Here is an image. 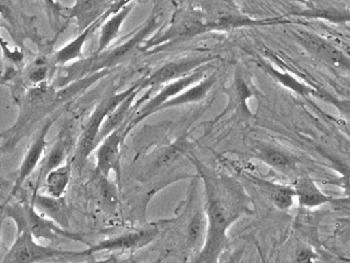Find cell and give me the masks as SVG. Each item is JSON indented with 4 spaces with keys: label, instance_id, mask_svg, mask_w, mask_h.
Returning a JSON list of instances; mask_svg holds the SVG:
<instances>
[{
    "label": "cell",
    "instance_id": "1",
    "mask_svg": "<svg viewBox=\"0 0 350 263\" xmlns=\"http://www.w3.org/2000/svg\"><path fill=\"white\" fill-rule=\"evenodd\" d=\"M204 184L206 234L198 262H217L228 245L229 228L253 212L251 197L239 181L216 172L191 158Z\"/></svg>",
    "mask_w": 350,
    "mask_h": 263
},
{
    "label": "cell",
    "instance_id": "2",
    "mask_svg": "<svg viewBox=\"0 0 350 263\" xmlns=\"http://www.w3.org/2000/svg\"><path fill=\"white\" fill-rule=\"evenodd\" d=\"M5 216L14 220L17 230H27L38 240L58 242L61 238L75 240L88 244L81 234H72L50 218L40 214L33 203H16L5 208Z\"/></svg>",
    "mask_w": 350,
    "mask_h": 263
},
{
    "label": "cell",
    "instance_id": "3",
    "mask_svg": "<svg viewBox=\"0 0 350 263\" xmlns=\"http://www.w3.org/2000/svg\"><path fill=\"white\" fill-rule=\"evenodd\" d=\"M142 86V82L136 84L132 88L124 90V92H118L114 96L109 97L105 99L103 102L98 105L97 108L94 111L92 114L91 119H90L88 125H85L83 134L79 137V142H77V152H75V162L79 166V170L83 168L85 162H87L88 158L90 154L93 152V150L97 147L99 144L100 132H101L102 127H103L104 121H106L110 113L124 100L128 98L132 92L138 90Z\"/></svg>",
    "mask_w": 350,
    "mask_h": 263
},
{
    "label": "cell",
    "instance_id": "4",
    "mask_svg": "<svg viewBox=\"0 0 350 263\" xmlns=\"http://www.w3.org/2000/svg\"><path fill=\"white\" fill-rule=\"evenodd\" d=\"M38 238L27 230H18V236L7 254L1 259V263L38 262L50 260L56 257L79 256L81 252L61 251L53 247L44 246Z\"/></svg>",
    "mask_w": 350,
    "mask_h": 263
},
{
    "label": "cell",
    "instance_id": "5",
    "mask_svg": "<svg viewBox=\"0 0 350 263\" xmlns=\"http://www.w3.org/2000/svg\"><path fill=\"white\" fill-rule=\"evenodd\" d=\"M301 47L319 63L338 73H350V57L327 39L307 31L295 32Z\"/></svg>",
    "mask_w": 350,
    "mask_h": 263
},
{
    "label": "cell",
    "instance_id": "6",
    "mask_svg": "<svg viewBox=\"0 0 350 263\" xmlns=\"http://www.w3.org/2000/svg\"><path fill=\"white\" fill-rule=\"evenodd\" d=\"M208 32H212V31L206 22V16L196 14H184L181 18H176L170 25L169 28L163 31V34L150 39L149 42L147 41L143 49L148 51L154 47L179 42V41L186 40Z\"/></svg>",
    "mask_w": 350,
    "mask_h": 263
},
{
    "label": "cell",
    "instance_id": "7",
    "mask_svg": "<svg viewBox=\"0 0 350 263\" xmlns=\"http://www.w3.org/2000/svg\"><path fill=\"white\" fill-rule=\"evenodd\" d=\"M204 67L206 66H202V67L198 68L196 71L191 72V73L184 76V77L174 80V82H169V84H165V86L154 97H152L146 104L143 105L142 108L135 114V117L131 121L129 127H134L137 123L142 121L143 119L150 116L152 113L161 110V107L165 103H167V101L181 94L186 88L193 86L196 82H200L202 78L206 77V75H204L206 74V68Z\"/></svg>",
    "mask_w": 350,
    "mask_h": 263
},
{
    "label": "cell",
    "instance_id": "8",
    "mask_svg": "<svg viewBox=\"0 0 350 263\" xmlns=\"http://www.w3.org/2000/svg\"><path fill=\"white\" fill-rule=\"evenodd\" d=\"M159 234L155 227L143 228L120 234L114 238L101 240L95 245H90L88 250L83 251V256L98 252H113V251L136 250L150 244Z\"/></svg>",
    "mask_w": 350,
    "mask_h": 263
},
{
    "label": "cell",
    "instance_id": "9",
    "mask_svg": "<svg viewBox=\"0 0 350 263\" xmlns=\"http://www.w3.org/2000/svg\"><path fill=\"white\" fill-rule=\"evenodd\" d=\"M213 59L215 58L202 55V57L190 58V59L185 58V59L165 64L142 82L143 88H148V86L154 88V86H163V84L179 79V78L184 77L191 72L196 71L198 68L206 65Z\"/></svg>",
    "mask_w": 350,
    "mask_h": 263
},
{
    "label": "cell",
    "instance_id": "10",
    "mask_svg": "<svg viewBox=\"0 0 350 263\" xmlns=\"http://www.w3.org/2000/svg\"><path fill=\"white\" fill-rule=\"evenodd\" d=\"M126 131V129L122 127L114 129L100 142L99 146H97L96 166L98 172L104 178H109L111 172L116 173L120 176V146Z\"/></svg>",
    "mask_w": 350,
    "mask_h": 263
},
{
    "label": "cell",
    "instance_id": "11",
    "mask_svg": "<svg viewBox=\"0 0 350 263\" xmlns=\"http://www.w3.org/2000/svg\"><path fill=\"white\" fill-rule=\"evenodd\" d=\"M161 24V16L159 14H152L150 18H147L146 22L135 32V34L130 39L118 45L116 49L110 51L101 61L98 63L96 69H107L109 67L118 65L120 62L124 61V58L130 55L131 51H134L138 45L144 42L147 37L157 30V27Z\"/></svg>",
    "mask_w": 350,
    "mask_h": 263
},
{
    "label": "cell",
    "instance_id": "12",
    "mask_svg": "<svg viewBox=\"0 0 350 263\" xmlns=\"http://www.w3.org/2000/svg\"><path fill=\"white\" fill-rule=\"evenodd\" d=\"M254 158L282 175L292 174L298 168V158L294 154L271 144H256Z\"/></svg>",
    "mask_w": 350,
    "mask_h": 263
},
{
    "label": "cell",
    "instance_id": "13",
    "mask_svg": "<svg viewBox=\"0 0 350 263\" xmlns=\"http://www.w3.org/2000/svg\"><path fill=\"white\" fill-rule=\"evenodd\" d=\"M293 187H294L299 205L304 209H317L336 201L334 197L321 190V187L308 173H302L299 175L295 179Z\"/></svg>",
    "mask_w": 350,
    "mask_h": 263
},
{
    "label": "cell",
    "instance_id": "14",
    "mask_svg": "<svg viewBox=\"0 0 350 263\" xmlns=\"http://www.w3.org/2000/svg\"><path fill=\"white\" fill-rule=\"evenodd\" d=\"M54 119L48 121L44 127L40 129L38 133V137L34 140L33 143L30 146L28 151L26 152L24 160H22L21 166H20L19 171H18L17 179H16L15 186H14L13 193L17 192L22 185L24 184L28 177L33 173V171L40 166V162L42 160L44 150H46V136L50 132L51 127H52Z\"/></svg>",
    "mask_w": 350,
    "mask_h": 263
},
{
    "label": "cell",
    "instance_id": "15",
    "mask_svg": "<svg viewBox=\"0 0 350 263\" xmlns=\"http://www.w3.org/2000/svg\"><path fill=\"white\" fill-rule=\"evenodd\" d=\"M249 178L259 189L264 197H266L276 209L280 211H288L294 205L296 193H295L294 187L291 185L266 180L254 175H249Z\"/></svg>",
    "mask_w": 350,
    "mask_h": 263
},
{
    "label": "cell",
    "instance_id": "16",
    "mask_svg": "<svg viewBox=\"0 0 350 263\" xmlns=\"http://www.w3.org/2000/svg\"><path fill=\"white\" fill-rule=\"evenodd\" d=\"M260 67H261L272 79L276 80L278 84H282V86L288 88L291 92L299 95V96L305 97V98H307V97H317V98H321V95H323L321 90H317V88H312V86L300 82V80L297 79L293 74H291L290 72L282 71V70L278 69V68L274 67L273 65H271V64L266 61L260 62Z\"/></svg>",
    "mask_w": 350,
    "mask_h": 263
},
{
    "label": "cell",
    "instance_id": "17",
    "mask_svg": "<svg viewBox=\"0 0 350 263\" xmlns=\"http://www.w3.org/2000/svg\"><path fill=\"white\" fill-rule=\"evenodd\" d=\"M134 2L124 6L118 12L110 14L108 18H104L100 30L99 42H98L97 53H103L120 34L122 25L134 10Z\"/></svg>",
    "mask_w": 350,
    "mask_h": 263
},
{
    "label": "cell",
    "instance_id": "18",
    "mask_svg": "<svg viewBox=\"0 0 350 263\" xmlns=\"http://www.w3.org/2000/svg\"><path fill=\"white\" fill-rule=\"evenodd\" d=\"M217 82L216 73L211 74L206 77L202 78L200 82H196L193 86H189L185 90L174 97L171 100L161 107V110L167 108H173V107L183 106V105L192 104V103H198L204 100L208 92H211Z\"/></svg>",
    "mask_w": 350,
    "mask_h": 263
},
{
    "label": "cell",
    "instance_id": "19",
    "mask_svg": "<svg viewBox=\"0 0 350 263\" xmlns=\"http://www.w3.org/2000/svg\"><path fill=\"white\" fill-rule=\"evenodd\" d=\"M32 203L40 214L50 218L62 227L69 225L68 212H67L66 203L63 197H55L50 195H42L36 193L32 199Z\"/></svg>",
    "mask_w": 350,
    "mask_h": 263
},
{
    "label": "cell",
    "instance_id": "20",
    "mask_svg": "<svg viewBox=\"0 0 350 263\" xmlns=\"http://www.w3.org/2000/svg\"><path fill=\"white\" fill-rule=\"evenodd\" d=\"M254 96L253 90L250 88L249 84L245 82V77L241 72L235 73L234 82L229 92V103L225 112L230 110L241 113V116L251 118L253 116L251 109L249 108L250 99Z\"/></svg>",
    "mask_w": 350,
    "mask_h": 263
},
{
    "label": "cell",
    "instance_id": "21",
    "mask_svg": "<svg viewBox=\"0 0 350 263\" xmlns=\"http://www.w3.org/2000/svg\"><path fill=\"white\" fill-rule=\"evenodd\" d=\"M104 18H100L96 22L92 23L89 26L83 29V32L75 37L70 42L67 43L66 45L59 49L56 53V63L59 65H65L69 62L75 61V60L83 59V47H85V42L89 39L90 35L97 29L98 26L103 23Z\"/></svg>",
    "mask_w": 350,
    "mask_h": 263
},
{
    "label": "cell",
    "instance_id": "22",
    "mask_svg": "<svg viewBox=\"0 0 350 263\" xmlns=\"http://www.w3.org/2000/svg\"><path fill=\"white\" fill-rule=\"evenodd\" d=\"M109 0H77L71 8L70 16L85 27L96 22L109 10Z\"/></svg>",
    "mask_w": 350,
    "mask_h": 263
},
{
    "label": "cell",
    "instance_id": "23",
    "mask_svg": "<svg viewBox=\"0 0 350 263\" xmlns=\"http://www.w3.org/2000/svg\"><path fill=\"white\" fill-rule=\"evenodd\" d=\"M71 174H72V162H66L59 168L51 171L44 181L46 195L55 197H64L67 187L70 183Z\"/></svg>",
    "mask_w": 350,
    "mask_h": 263
},
{
    "label": "cell",
    "instance_id": "24",
    "mask_svg": "<svg viewBox=\"0 0 350 263\" xmlns=\"http://www.w3.org/2000/svg\"><path fill=\"white\" fill-rule=\"evenodd\" d=\"M143 86L139 88L138 90H135L134 92L130 95L128 98L124 99L111 113H110L109 116L106 118V121H104L103 127H102L101 132H100L99 136V143L106 137V136L109 135L111 132H113L114 129H118V127H122V123H124V119L126 117L130 114L131 109H132L133 102H134L135 98H136L137 95L140 92V90H142Z\"/></svg>",
    "mask_w": 350,
    "mask_h": 263
},
{
    "label": "cell",
    "instance_id": "25",
    "mask_svg": "<svg viewBox=\"0 0 350 263\" xmlns=\"http://www.w3.org/2000/svg\"><path fill=\"white\" fill-rule=\"evenodd\" d=\"M67 158V148L66 144L63 139L57 142L56 145L52 148L50 153L44 158L42 162V166H40V175H38V182H36V189L38 190L40 188V185L44 183V178L51 171L59 168L63 164L66 162Z\"/></svg>",
    "mask_w": 350,
    "mask_h": 263
},
{
    "label": "cell",
    "instance_id": "26",
    "mask_svg": "<svg viewBox=\"0 0 350 263\" xmlns=\"http://www.w3.org/2000/svg\"><path fill=\"white\" fill-rule=\"evenodd\" d=\"M298 16L304 18H321L335 24L350 23V10L336 8H309L299 12Z\"/></svg>",
    "mask_w": 350,
    "mask_h": 263
},
{
    "label": "cell",
    "instance_id": "27",
    "mask_svg": "<svg viewBox=\"0 0 350 263\" xmlns=\"http://www.w3.org/2000/svg\"><path fill=\"white\" fill-rule=\"evenodd\" d=\"M206 234V217L202 213H196L192 218L191 222L188 228V236H189L190 244L196 246L202 242H204Z\"/></svg>",
    "mask_w": 350,
    "mask_h": 263
},
{
    "label": "cell",
    "instance_id": "28",
    "mask_svg": "<svg viewBox=\"0 0 350 263\" xmlns=\"http://www.w3.org/2000/svg\"><path fill=\"white\" fill-rule=\"evenodd\" d=\"M321 99L333 104L339 110V112L343 115L344 118L350 123V100H341V99L336 98V97L332 96L327 92H323Z\"/></svg>",
    "mask_w": 350,
    "mask_h": 263
},
{
    "label": "cell",
    "instance_id": "29",
    "mask_svg": "<svg viewBox=\"0 0 350 263\" xmlns=\"http://www.w3.org/2000/svg\"><path fill=\"white\" fill-rule=\"evenodd\" d=\"M49 68L44 62H36V67L31 70L29 74V79L33 84H42L48 76Z\"/></svg>",
    "mask_w": 350,
    "mask_h": 263
},
{
    "label": "cell",
    "instance_id": "30",
    "mask_svg": "<svg viewBox=\"0 0 350 263\" xmlns=\"http://www.w3.org/2000/svg\"><path fill=\"white\" fill-rule=\"evenodd\" d=\"M336 184L343 189L344 195L350 201V166H342L340 168L339 178L336 179Z\"/></svg>",
    "mask_w": 350,
    "mask_h": 263
},
{
    "label": "cell",
    "instance_id": "31",
    "mask_svg": "<svg viewBox=\"0 0 350 263\" xmlns=\"http://www.w3.org/2000/svg\"><path fill=\"white\" fill-rule=\"evenodd\" d=\"M317 257L315 253L311 250L310 248H307V247H302V248L299 249L296 253H295V258L293 259L294 261H297V262H305V261H313Z\"/></svg>",
    "mask_w": 350,
    "mask_h": 263
},
{
    "label": "cell",
    "instance_id": "32",
    "mask_svg": "<svg viewBox=\"0 0 350 263\" xmlns=\"http://www.w3.org/2000/svg\"><path fill=\"white\" fill-rule=\"evenodd\" d=\"M44 1L50 8H54L57 5V0H44Z\"/></svg>",
    "mask_w": 350,
    "mask_h": 263
},
{
    "label": "cell",
    "instance_id": "33",
    "mask_svg": "<svg viewBox=\"0 0 350 263\" xmlns=\"http://www.w3.org/2000/svg\"><path fill=\"white\" fill-rule=\"evenodd\" d=\"M57 1H58V0H57Z\"/></svg>",
    "mask_w": 350,
    "mask_h": 263
}]
</instances>
